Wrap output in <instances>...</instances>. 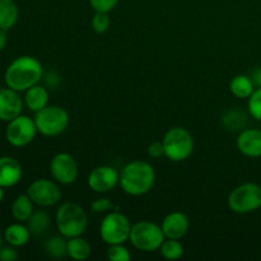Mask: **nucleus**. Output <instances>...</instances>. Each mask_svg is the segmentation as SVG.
<instances>
[{"instance_id":"20e7f679","label":"nucleus","mask_w":261,"mask_h":261,"mask_svg":"<svg viewBox=\"0 0 261 261\" xmlns=\"http://www.w3.org/2000/svg\"><path fill=\"white\" fill-rule=\"evenodd\" d=\"M165 157L172 162H182L194 152V138L188 129L181 126L172 127L163 137Z\"/></svg>"},{"instance_id":"aec40b11","label":"nucleus","mask_w":261,"mask_h":261,"mask_svg":"<svg viewBox=\"0 0 261 261\" xmlns=\"http://www.w3.org/2000/svg\"><path fill=\"white\" fill-rule=\"evenodd\" d=\"M66 251L73 260L84 261L88 259L92 254V247L86 239L81 236L68 239Z\"/></svg>"},{"instance_id":"72a5a7b5","label":"nucleus","mask_w":261,"mask_h":261,"mask_svg":"<svg viewBox=\"0 0 261 261\" xmlns=\"http://www.w3.org/2000/svg\"><path fill=\"white\" fill-rule=\"evenodd\" d=\"M252 82H254L255 86L257 87H261V68L256 69V70L254 71V74H252Z\"/></svg>"},{"instance_id":"423d86ee","label":"nucleus","mask_w":261,"mask_h":261,"mask_svg":"<svg viewBox=\"0 0 261 261\" xmlns=\"http://www.w3.org/2000/svg\"><path fill=\"white\" fill-rule=\"evenodd\" d=\"M228 206L233 213L247 214L261 208V186L245 182L234 188L228 195Z\"/></svg>"},{"instance_id":"6e6552de","label":"nucleus","mask_w":261,"mask_h":261,"mask_svg":"<svg viewBox=\"0 0 261 261\" xmlns=\"http://www.w3.org/2000/svg\"><path fill=\"white\" fill-rule=\"evenodd\" d=\"M132 224L127 217L120 212H111L107 214L99 226L101 239L107 245L125 244L129 241Z\"/></svg>"},{"instance_id":"b1692460","label":"nucleus","mask_w":261,"mask_h":261,"mask_svg":"<svg viewBox=\"0 0 261 261\" xmlns=\"http://www.w3.org/2000/svg\"><path fill=\"white\" fill-rule=\"evenodd\" d=\"M66 244H68V240H65L64 236H54L47 240V242L45 244V250L48 256L54 257V259H61L68 255Z\"/></svg>"},{"instance_id":"f257e3e1","label":"nucleus","mask_w":261,"mask_h":261,"mask_svg":"<svg viewBox=\"0 0 261 261\" xmlns=\"http://www.w3.org/2000/svg\"><path fill=\"white\" fill-rule=\"evenodd\" d=\"M43 68L33 56H19L9 64L4 74L5 84L17 92H25L42 79Z\"/></svg>"},{"instance_id":"0eeeda50","label":"nucleus","mask_w":261,"mask_h":261,"mask_svg":"<svg viewBox=\"0 0 261 261\" xmlns=\"http://www.w3.org/2000/svg\"><path fill=\"white\" fill-rule=\"evenodd\" d=\"M37 132L45 137H58L69 125V114L59 106H46L35 116Z\"/></svg>"},{"instance_id":"2eb2a0df","label":"nucleus","mask_w":261,"mask_h":261,"mask_svg":"<svg viewBox=\"0 0 261 261\" xmlns=\"http://www.w3.org/2000/svg\"><path fill=\"white\" fill-rule=\"evenodd\" d=\"M237 148L250 158L261 157V130L244 129L237 138Z\"/></svg>"},{"instance_id":"393cba45","label":"nucleus","mask_w":261,"mask_h":261,"mask_svg":"<svg viewBox=\"0 0 261 261\" xmlns=\"http://www.w3.org/2000/svg\"><path fill=\"white\" fill-rule=\"evenodd\" d=\"M162 256L167 260H177L184 255V246L178 240L167 239L160 247Z\"/></svg>"},{"instance_id":"9b49d317","label":"nucleus","mask_w":261,"mask_h":261,"mask_svg":"<svg viewBox=\"0 0 261 261\" xmlns=\"http://www.w3.org/2000/svg\"><path fill=\"white\" fill-rule=\"evenodd\" d=\"M50 172L58 184L71 185L78 178V163L69 153H58L50 162Z\"/></svg>"},{"instance_id":"39448f33","label":"nucleus","mask_w":261,"mask_h":261,"mask_svg":"<svg viewBox=\"0 0 261 261\" xmlns=\"http://www.w3.org/2000/svg\"><path fill=\"white\" fill-rule=\"evenodd\" d=\"M165 239L162 227L149 221H140L132 226L129 241L140 251L152 252L160 250Z\"/></svg>"},{"instance_id":"f704fd0d","label":"nucleus","mask_w":261,"mask_h":261,"mask_svg":"<svg viewBox=\"0 0 261 261\" xmlns=\"http://www.w3.org/2000/svg\"><path fill=\"white\" fill-rule=\"evenodd\" d=\"M7 41H8V37H7V31L0 30V51L4 50L5 45H7Z\"/></svg>"},{"instance_id":"c756f323","label":"nucleus","mask_w":261,"mask_h":261,"mask_svg":"<svg viewBox=\"0 0 261 261\" xmlns=\"http://www.w3.org/2000/svg\"><path fill=\"white\" fill-rule=\"evenodd\" d=\"M119 2L120 0H89V4L94 12L109 13L119 4Z\"/></svg>"},{"instance_id":"a211bd4d","label":"nucleus","mask_w":261,"mask_h":261,"mask_svg":"<svg viewBox=\"0 0 261 261\" xmlns=\"http://www.w3.org/2000/svg\"><path fill=\"white\" fill-rule=\"evenodd\" d=\"M31 232L28 227L20 223H13L4 231V240L8 245L14 247H22L30 241Z\"/></svg>"},{"instance_id":"473e14b6","label":"nucleus","mask_w":261,"mask_h":261,"mask_svg":"<svg viewBox=\"0 0 261 261\" xmlns=\"http://www.w3.org/2000/svg\"><path fill=\"white\" fill-rule=\"evenodd\" d=\"M148 155L150 158H162L165 154V147H163V143L162 142H154L148 147Z\"/></svg>"},{"instance_id":"412c9836","label":"nucleus","mask_w":261,"mask_h":261,"mask_svg":"<svg viewBox=\"0 0 261 261\" xmlns=\"http://www.w3.org/2000/svg\"><path fill=\"white\" fill-rule=\"evenodd\" d=\"M33 201L27 194H20L12 204V216L15 221L25 222L33 214Z\"/></svg>"},{"instance_id":"cd10ccee","label":"nucleus","mask_w":261,"mask_h":261,"mask_svg":"<svg viewBox=\"0 0 261 261\" xmlns=\"http://www.w3.org/2000/svg\"><path fill=\"white\" fill-rule=\"evenodd\" d=\"M110 24H111V19L109 17V13H94L93 18H92V27H93L94 32L102 35V33H105L109 30Z\"/></svg>"},{"instance_id":"7ed1b4c3","label":"nucleus","mask_w":261,"mask_h":261,"mask_svg":"<svg viewBox=\"0 0 261 261\" xmlns=\"http://www.w3.org/2000/svg\"><path fill=\"white\" fill-rule=\"evenodd\" d=\"M56 227L65 239L82 236L88 226L86 211L74 201L63 203L56 211Z\"/></svg>"},{"instance_id":"9d476101","label":"nucleus","mask_w":261,"mask_h":261,"mask_svg":"<svg viewBox=\"0 0 261 261\" xmlns=\"http://www.w3.org/2000/svg\"><path fill=\"white\" fill-rule=\"evenodd\" d=\"M27 195L32 199L36 205L47 208L60 201L61 190L55 181L48 178H38L28 186Z\"/></svg>"},{"instance_id":"1a4fd4ad","label":"nucleus","mask_w":261,"mask_h":261,"mask_svg":"<svg viewBox=\"0 0 261 261\" xmlns=\"http://www.w3.org/2000/svg\"><path fill=\"white\" fill-rule=\"evenodd\" d=\"M37 134L35 119L20 114L12 121L8 122L5 138L13 147H25L35 139Z\"/></svg>"},{"instance_id":"e433bc0d","label":"nucleus","mask_w":261,"mask_h":261,"mask_svg":"<svg viewBox=\"0 0 261 261\" xmlns=\"http://www.w3.org/2000/svg\"><path fill=\"white\" fill-rule=\"evenodd\" d=\"M3 247V237H2V234H0V249H2Z\"/></svg>"},{"instance_id":"a878e982","label":"nucleus","mask_w":261,"mask_h":261,"mask_svg":"<svg viewBox=\"0 0 261 261\" xmlns=\"http://www.w3.org/2000/svg\"><path fill=\"white\" fill-rule=\"evenodd\" d=\"M247 99H249V102H247L249 114L255 120L261 121V87H257Z\"/></svg>"},{"instance_id":"4468645a","label":"nucleus","mask_w":261,"mask_h":261,"mask_svg":"<svg viewBox=\"0 0 261 261\" xmlns=\"http://www.w3.org/2000/svg\"><path fill=\"white\" fill-rule=\"evenodd\" d=\"M161 227H162L166 239L181 240L188 233L190 228V222L188 217L181 212H172L165 217Z\"/></svg>"},{"instance_id":"bb28decb","label":"nucleus","mask_w":261,"mask_h":261,"mask_svg":"<svg viewBox=\"0 0 261 261\" xmlns=\"http://www.w3.org/2000/svg\"><path fill=\"white\" fill-rule=\"evenodd\" d=\"M107 257L111 261H129L132 259V254L124 246V244L109 245L107 249Z\"/></svg>"},{"instance_id":"f8f14e48","label":"nucleus","mask_w":261,"mask_h":261,"mask_svg":"<svg viewBox=\"0 0 261 261\" xmlns=\"http://www.w3.org/2000/svg\"><path fill=\"white\" fill-rule=\"evenodd\" d=\"M120 184V173L111 166L96 167L88 176V186L94 193H109Z\"/></svg>"},{"instance_id":"7c9ffc66","label":"nucleus","mask_w":261,"mask_h":261,"mask_svg":"<svg viewBox=\"0 0 261 261\" xmlns=\"http://www.w3.org/2000/svg\"><path fill=\"white\" fill-rule=\"evenodd\" d=\"M112 208H114V204H112L111 200L107 198L96 199V200L91 204V209L94 213H105V212L111 211Z\"/></svg>"},{"instance_id":"c85d7f7f","label":"nucleus","mask_w":261,"mask_h":261,"mask_svg":"<svg viewBox=\"0 0 261 261\" xmlns=\"http://www.w3.org/2000/svg\"><path fill=\"white\" fill-rule=\"evenodd\" d=\"M242 115H245V114H242L241 111H237V110H231V111H227L226 114L223 115V117H222V119H223L224 126L229 130H241L242 126H244L246 122L240 121V120L237 121L236 119L237 117L242 116Z\"/></svg>"},{"instance_id":"2f4dec72","label":"nucleus","mask_w":261,"mask_h":261,"mask_svg":"<svg viewBox=\"0 0 261 261\" xmlns=\"http://www.w3.org/2000/svg\"><path fill=\"white\" fill-rule=\"evenodd\" d=\"M19 257L17 251V247L7 246L0 249V261H14Z\"/></svg>"},{"instance_id":"dca6fc26","label":"nucleus","mask_w":261,"mask_h":261,"mask_svg":"<svg viewBox=\"0 0 261 261\" xmlns=\"http://www.w3.org/2000/svg\"><path fill=\"white\" fill-rule=\"evenodd\" d=\"M23 175L20 163L13 157H0V186L12 188L17 185Z\"/></svg>"},{"instance_id":"f3484780","label":"nucleus","mask_w":261,"mask_h":261,"mask_svg":"<svg viewBox=\"0 0 261 261\" xmlns=\"http://www.w3.org/2000/svg\"><path fill=\"white\" fill-rule=\"evenodd\" d=\"M24 103L31 111L38 112L42 109H45L48 103V92L45 87L36 86L31 87L25 91Z\"/></svg>"},{"instance_id":"f03ea898","label":"nucleus","mask_w":261,"mask_h":261,"mask_svg":"<svg viewBox=\"0 0 261 261\" xmlns=\"http://www.w3.org/2000/svg\"><path fill=\"white\" fill-rule=\"evenodd\" d=\"M155 172L152 165L145 161H133L127 163L120 173V186L132 196H143L152 190Z\"/></svg>"},{"instance_id":"5701e85b","label":"nucleus","mask_w":261,"mask_h":261,"mask_svg":"<svg viewBox=\"0 0 261 261\" xmlns=\"http://www.w3.org/2000/svg\"><path fill=\"white\" fill-rule=\"evenodd\" d=\"M28 229H30L31 234H35V236H42L50 228V217L46 212L38 211L33 212L32 216L28 219Z\"/></svg>"},{"instance_id":"6ab92c4d","label":"nucleus","mask_w":261,"mask_h":261,"mask_svg":"<svg viewBox=\"0 0 261 261\" xmlns=\"http://www.w3.org/2000/svg\"><path fill=\"white\" fill-rule=\"evenodd\" d=\"M19 18V9L14 0H0V30L9 31Z\"/></svg>"},{"instance_id":"4be33fe9","label":"nucleus","mask_w":261,"mask_h":261,"mask_svg":"<svg viewBox=\"0 0 261 261\" xmlns=\"http://www.w3.org/2000/svg\"><path fill=\"white\" fill-rule=\"evenodd\" d=\"M255 84L252 79L247 75H236L229 83V91L237 98H249L255 91Z\"/></svg>"},{"instance_id":"c9c22d12","label":"nucleus","mask_w":261,"mask_h":261,"mask_svg":"<svg viewBox=\"0 0 261 261\" xmlns=\"http://www.w3.org/2000/svg\"><path fill=\"white\" fill-rule=\"evenodd\" d=\"M3 199H4V188L0 186V203L3 201Z\"/></svg>"},{"instance_id":"ddd939ff","label":"nucleus","mask_w":261,"mask_h":261,"mask_svg":"<svg viewBox=\"0 0 261 261\" xmlns=\"http://www.w3.org/2000/svg\"><path fill=\"white\" fill-rule=\"evenodd\" d=\"M23 99L19 96V92L12 88L0 89V120L5 122L12 121L22 114Z\"/></svg>"}]
</instances>
